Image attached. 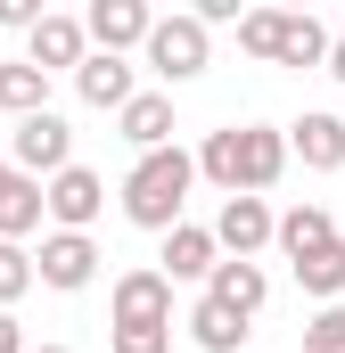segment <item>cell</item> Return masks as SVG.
Returning a JSON list of instances; mask_svg holds the SVG:
<instances>
[{
  "instance_id": "obj_27",
  "label": "cell",
  "mask_w": 345,
  "mask_h": 353,
  "mask_svg": "<svg viewBox=\"0 0 345 353\" xmlns=\"http://www.w3.org/2000/svg\"><path fill=\"white\" fill-rule=\"evenodd\" d=\"M321 66H329V83H345V41H329V58H321Z\"/></svg>"
},
{
  "instance_id": "obj_2",
  "label": "cell",
  "mask_w": 345,
  "mask_h": 353,
  "mask_svg": "<svg viewBox=\"0 0 345 353\" xmlns=\"http://www.w3.org/2000/svg\"><path fill=\"white\" fill-rule=\"evenodd\" d=\"M189 189H197L189 148H148V157H132V173H124V222H140V230L165 239L172 222H189Z\"/></svg>"
},
{
  "instance_id": "obj_23",
  "label": "cell",
  "mask_w": 345,
  "mask_h": 353,
  "mask_svg": "<svg viewBox=\"0 0 345 353\" xmlns=\"http://www.w3.org/2000/svg\"><path fill=\"white\" fill-rule=\"evenodd\" d=\"M304 353H345V304H321L304 321Z\"/></svg>"
},
{
  "instance_id": "obj_25",
  "label": "cell",
  "mask_w": 345,
  "mask_h": 353,
  "mask_svg": "<svg viewBox=\"0 0 345 353\" xmlns=\"http://www.w3.org/2000/svg\"><path fill=\"white\" fill-rule=\"evenodd\" d=\"M0 25H17V33H33V25H41V0H0Z\"/></svg>"
},
{
  "instance_id": "obj_16",
  "label": "cell",
  "mask_w": 345,
  "mask_h": 353,
  "mask_svg": "<svg viewBox=\"0 0 345 353\" xmlns=\"http://www.w3.org/2000/svg\"><path fill=\"white\" fill-rule=\"evenodd\" d=\"M25 230H41V181H25L8 157H0V239L25 247Z\"/></svg>"
},
{
  "instance_id": "obj_15",
  "label": "cell",
  "mask_w": 345,
  "mask_h": 353,
  "mask_svg": "<svg viewBox=\"0 0 345 353\" xmlns=\"http://www.w3.org/2000/svg\"><path fill=\"white\" fill-rule=\"evenodd\" d=\"M222 263V255H214V230H206V222H172L165 230V279H206V271Z\"/></svg>"
},
{
  "instance_id": "obj_14",
  "label": "cell",
  "mask_w": 345,
  "mask_h": 353,
  "mask_svg": "<svg viewBox=\"0 0 345 353\" xmlns=\"http://www.w3.org/2000/svg\"><path fill=\"white\" fill-rule=\"evenodd\" d=\"M329 58V33L313 8H279V41H271V66H321Z\"/></svg>"
},
{
  "instance_id": "obj_13",
  "label": "cell",
  "mask_w": 345,
  "mask_h": 353,
  "mask_svg": "<svg viewBox=\"0 0 345 353\" xmlns=\"http://www.w3.org/2000/svg\"><path fill=\"white\" fill-rule=\"evenodd\" d=\"M115 123H124V140L148 157V148H172V99L165 90H132L124 107H115Z\"/></svg>"
},
{
  "instance_id": "obj_1",
  "label": "cell",
  "mask_w": 345,
  "mask_h": 353,
  "mask_svg": "<svg viewBox=\"0 0 345 353\" xmlns=\"http://www.w3.org/2000/svg\"><path fill=\"white\" fill-rule=\"evenodd\" d=\"M189 165H197V181H214L222 197H263L271 181L288 173V132H271V123L206 132V148H197Z\"/></svg>"
},
{
  "instance_id": "obj_20",
  "label": "cell",
  "mask_w": 345,
  "mask_h": 353,
  "mask_svg": "<svg viewBox=\"0 0 345 353\" xmlns=\"http://www.w3.org/2000/svg\"><path fill=\"white\" fill-rule=\"evenodd\" d=\"M296 288L321 296V304H337V296H345V239L313 247V255H296Z\"/></svg>"
},
{
  "instance_id": "obj_17",
  "label": "cell",
  "mask_w": 345,
  "mask_h": 353,
  "mask_svg": "<svg viewBox=\"0 0 345 353\" xmlns=\"http://www.w3.org/2000/svg\"><path fill=\"white\" fill-rule=\"evenodd\" d=\"M337 239V222H329V205H288L279 222H271V247L296 263V255H313V247H329Z\"/></svg>"
},
{
  "instance_id": "obj_8",
  "label": "cell",
  "mask_w": 345,
  "mask_h": 353,
  "mask_svg": "<svg viewBox=\"0 0 345 353\" xmlns=\"http://www.w3.org/2000/svg\"><path fill=\"white\" fill-rule=\"evenodd\" d=\"M271 205L263 197H222V214H214V255H230V263H255L263 247H271Z\"/></svg>"
},
{
  "instance_id": "obj_9",
  "label": "cell",
  "mask_w": 345,
  "mask_h": 353,
  "mask_svg": "<svg viewBox=\"0 0 345 353\" xmlns=\"http://www.w3.org/2000/svg\"><path fill=\"white\" fill-rule=\"evenodd\" d=\"M148 25H157V8H148V0H90L83 41H99V58H124V50H140V41H148Z\"/></svg>"
},
{
  "instance_id": "obj_5",
  "label": "cell",
  "mask_w": 345,
  "mask_h": 353,
  "mask_svg": "<svg viewBox=\"0 0 345 353\" xmlns=\"http://www.w3.org/2000/svg\"><path fill=\"white\" fill-rule=\"evenodd\" d=\"M115 321L107 329H172V279L157 263H132V271H115Z\"/></svg>"
},
{
  "instance_id": "obj_6",
  "label": "cell",
  "mask_w": 345,
  "mask_h": 353,
  "mask_svg": "<svg viewBox=\"0 0 345 353\" xmlns=\"http://www.w3.org/2000/svg\"><path fill=\"white\" fill-rule=\"evenodd\" d=\"M41 214H50L58 230H83V239H90V222L107 214V181L90 173V165H66V173H50V181H41Z\"/></svg>"
},
{
  "instance_id": "obj_18",
  "label": "cell",
  "mask_w": 345,
  "mask_h": 353,
  "mask_svg": "<svg viewBox=\"0 0 345 353\" xmlns=\"http://www.w3.org/2000/svg\"><path fill=\"white\" fill-rule=\"evenodd\" d=\"M75 90H83V107H124V99H132V66H124V58H99V50H90L83 66H75Z\"/></svg>"
},
{
  "instance_id": "obj_7",
  "label": "cell",
  "mask_w": 345,
  "mask_h": 353,
  "mask_svg": "<svg viewBox=\"0 0 345 353\" xmlns=\"http://www.w3.org/2000/svg\"><path fill=\"white\" fill-rule=\"evenodd\" d=\"M90 279H99V239H83V230H50L41 255H33V288L75 296V288H90Z\"/></svg>"
},
{
  "instance_id": "obj_4",
  "label": "cell",
  "mask_w": 345,
  "mask_h": 353,
  "mask_svg": "<svg viewBox=\"0 0 345 353\" xmlns=\"http://www.w3.org/2000/svg\"><path fill=\"white\" fill-rule=\"evenodd\" d=\"M8 165H17L25 181H50V173H66V165H75V123H66L58 107L25 115V123H17V140H8Z\"/></svg>"
},
{
  "instance_id": "obj_11",
  "label": "cell",
  "mask_w": 345,
  "mask_h": 353,
  "mask_svg": "<svg viewBox=\"0 0 345 353\" xmlns=\"http://www.w3.org/2000/svg\"><path fill=\"white\" fill-rule=\"evenodd\" d=\"M288 157H304L313 173H345V115L304 107V115L288 123Z\"/></svg>"
},
{
  "instance_id": "obj_10",
  "label": "cell",
  "mask_w": 345,
  "mask_h": 353,
  "mask_svg": "<svg viewBox=\"0 0 345 353\" xmlns=\"http://www.w3.org/2000/svg\"><path fill=\"white\" fill-rule=\"evenodd\" d=\"M90 58V41H83V17H66V8H41V25L25 33V66H41V74H75Z\"/></svg>"
},
{
  "instance_id": "obj_24",
  "label": "cell",
  "mask_w": 345,
  "mask_h": 353,
  "mask_svg": "<svg viewBox=\"0 0 345 353\" xmlns=\"http://www.w3.org/2000/svg\"><path fill=\"white\" fill-rule=\"evenodd\" d=\"M115 353H172V329H107Z\"/></svg>"
},
{
  "instance_id": "obj_21",
  "label": "cell",
  "mask_w": 345,
  "mask_h": 353,
  "mask_svg": "<svg viewBox=\"0 0 345 353\" xmlns=\"http://www.w3.org/2000/svg\"><path fill=\"white\" fill-rule=\"evenodd\" d=\"M41 107H50V74H41V66H25V58L0 66V115L25 123V115H41Z\"/></svg>"
},
{
  "instance_id": "obj_12",
  "label": "cell",
  "mask_w": 345,
  "mask_h": 353,
  "mask_svg": "<svg viewBox=\"0 0 345 353\" xmlns=\"http://www.w3.org/2000/svg\"><path fill=\"white\" fill-rule=\"evenodd\" d=\"M206 296H214L222 312H239V321H255L263 304H271V279H263V263H230V255H222V263L206 271Z\"/></svg>"
},
{
  "instance_id": "obj_26",
  "label": "cell",
  "mask_w": 345,
  "mask_h": 353,
  "mask_svg": "<svg viewBox=\"0 0 345 353\" xmlns=\"http://www.w3.org/2000/svg\"><path fill=\"white\" fill-rule=\"evenodd\" d=\"M0 353H25V329H17V312H0Z\"/></svg>"
},
{
  "instance_id": "obj_3",
  "label": "cell",
  "mask_w": 345,
  "mask_h": 353,
  "mask_svg": "<svg viewBox=\"0 0 345 353\" xmlns=\"http://www.w3.org/2000/svg\"><path fill=\"white\" fill-rule=\"evenodd\" d=\"M140 58H148V74H165V83H197L206 58H214V41H206L197 17H157L148 41H140Z\"/></svg>"
},
{
  "instance_id": "obj_22",
  "label": "cell",
  "mask_w": 345,
  "mask_h": 353,
  "mask_svg": "<svg viewBox=\"0 0 345 353\" xmlns=\"http://www.w3.org/2000/svg\"><path fill=\"white\" fill-rule=\"evenodd\" d=\"M33 288V255L17 239H0V312H17V296Z\"/></svg>"
},
{
  "instance_id": "obj_28",
  "label": "cell",
  "mask_w": 345,
  "mask_h": 353,
  "mask_svg": "<svg viewBox=\"0 0 345 353\" xmlns=\"http://www.w3.org/2000/svg\"><path fill=\"white\" fill-rule=\"evenodd\" d=\"M25 353H66V345H25Z\"/></svg>"
},
{
  "instance_id": "obj_19",
  "label": "cell",
  "mask_w": 345,
  "mask_h": 353,
  "mask_svg": "<svg viewBox=\"0 0 345 353\" xmlns=\"http://www.w3.org/2000/svg\"><path fill=\"white\" fill-rule=\"evenodd\" d=\"M189 337H197V353H239L247 345V321L222 312L214 296H197V304H189Z\"/></svg>"
}]
</instances>
